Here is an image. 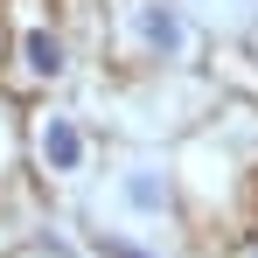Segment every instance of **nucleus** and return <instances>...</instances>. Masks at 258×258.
<instances>
[{"mask_svg": "<svg viewBox=\"0 0 258 258\" xmlns=\"http://www.w3.org/2000/svg\"><path fill=\"white\" fill-rule=\"evenodd\" d=\"M35 154H42V168L77 174V168H84V133L70 126V119H42V133H35Z\"/></svg>", "mask_w": 258, "mask_h": 258, "instance_id": "nucleus-1", "label": "nucleus"}, {"mask_svg": "<svg viewBox=\"0 0 258 258\" xmlns=\"http://www.w3.org/2000/svg\"><path fill=\"white\" fill-rule=\"evenodd\" d=\"M126 203H133V210H161V203H168V188H161L154 174H133V181H126Z\"/></svg>", "mask_w": 258, "mask_h": 258, "instance_id": "nucleus-3", "label": "nucleus"}, {"mask_svg": "<svg viewBox=\"0 0 258 258\" xmlns=\"http://www.w3.org/2000/svg\"><path fill=\"white\" fill-rule=\"evenodd\" d=\"M28 70L35 77H63V42L56 35H28Z\"/></svg>", "mask_w": 258, "mask_h": 258, "instance_id": "nucleus-2", "label": "nucleus"}]
</instances>
